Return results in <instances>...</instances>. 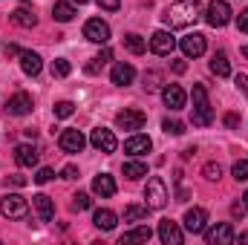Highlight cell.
<instances>
[{
  "label": "cell",
  "instance_id": "obj_1",
  "mask_svg": "<svg viewBox=\"0 0 248 245\" xmlns=\"http://www.w3.org/2000/svg\"><path fill=\"white\" fill-rule=\"evenodd\" d=\"M199 17H202V3L199 0H179L173 6H168L165 15H162V20H165L168 29H187Z\"/></svg>",
  "mask_w": 248,
  "mask_h": 245
},
{
  "label": "cell",
  "instance_id": "obj_2",
  "mask_svg": "<svg viewBox=\"0 0 248 245\" xmlns=\"http://www.w3.org/2000/svg\"><path fill=\"white\" fill-rule=\"evenodd\" d=\"M193 110H190V124L193 127H208L214 124V110H211V101H208V90L202 84H193Z\"/></svg>",
  "mask_w": 248,
  "mask_h": 245
},
{
  "label": "cell",
  "instance_id": "obj_3",
  "mask_svg": "<svg viewBox=\"0 0 248 245\" xmlns=\"http://www.w3.org/2000/svg\"><path fill=\"white\" fill-rule=\"evenodd\" d=\"M144 205L150 208V211H162L165 205H168V184L162 176H150L147 179V187H144Z\"/></svg>",
  "mask_w": 248,
  "mask_h": 245
},
{
  "label": "cell",
  "instance_id": "obj_4",
  "mask_svg": "<svg viewBox=\"0 0 248 245\" xmlns=\"http://www.w3.org/2000/svg\"><path fill=\"white\" fill-rule=\"evenodd\" d=\"M0 214H3L6 219H23V216L29 214V202H26L20 193H6V196L0 199Z\"/></svg>",
  "mask_w": 248,
  "mask_h": 245
},
{
  "label": "cell",
  "instance_id": "obj_5",
  "mask_svg": "<svg viewBox=\"0 0 248 245\" xmlns=\"http://www.w3.org/2000/svg\"><path fill=\"white\" fill-rule=\"evenodd\" d=\"M231 6L225 3V0H211L208 3V9H205V20L214 26V29H219V26H228L231 23Z\"/></svg>",
  "mask_w": 248,
  "mask_h": 245
},
{
  "label": "cell",
  "instance_id": "obj_6",
  "mask_svg": "<svg viewBox=\"0 0 248 245\" xmlns=\"http://www.w3.org/2000/svg\"><path fill=\"white\" fill-rule=\"evenodd\" d=\"M84 38L93 41V44H107L110 41V23L101 20V17H90L84 23Z\"/></svg>",
  "mask_w": 248,
  "mask_h": 245
},
{
  "label": "cell",
  "instance_id": "obj_7",
  "mask_svg": "<svg viewBox=\"0 0 248 245\" xmlns=\"http://www.w3.org/2000/svg\"><path fill=\"white\" fill-rule=\"evenodd\" d=\"M90 144H93L95 150H101V153H116V147H119L113 130H107V127H95V130L90 133Z\"/></svg>",
  "mask_w": 248,
  "mask_h": 245
},
{
  "label": "cell",
  "instance_id": "obj_8",
  "mask_svg": "<svg viewBox=\"0 0 248 245\" xmlns=\"http://www.w3.org/2000/svg\"><path fill=\"white\" fill-rule=\"evenodd\" d=\"M182 225H185L187 234H205V228H208V214H205V208H187Z\"/></svg>",
  "mask_w": 248,
  "mask_h": 245
},
{
  "label": "cell",
  "instance_id": "obj_9",
  "mask_svg": "<svg viewBox=\"0 0 248 245\" xmlns=\"http://www.w3.org/2000/svg\"><path fill=\"white\" fill-rule=\"evenodd\" d=\"M205 240H208V245H231L237 240V234H234L231 222H219V225H214L211 231L205 228Z\"/></svg>",
  "mask_w": 248,
  "mask_h": 245
},
{
  "label": "cell",
  "instance_id": "obj_10",
  "mask_svg": "<svg viewBox=\"0 0 248 245\" xmlns=\"http://www.w3.org/2000/svg\"><path fill=\"white\" fill-rule=\"evenodd\" d=\"M173 46H176V41H173V35L168 32V29H159V32H153L150 35V52L153 55H170L173 52Z\"/></svg>",
  "mask_w": 248,
  "mask_h": 245
},
{
  "label": "cell",
  "instance_id": "obj_11",
  "mask_svg": "<svg viewBox=\"0 0 248 245\" xmlns=\"http://www.w3.org/2000/svg\"><path fill=\"white\" fill-rule=\"evenodd\" d=\"M162 101H165V107H170V110L176 113V110H182V107H185L187 92L179 87V84H168V87L162 90Z\"/></svg>",
  "mask_w": 248,
  "mask_h": 245
},
{
  "label": "cell",
  "instance_id": "obj_12",
  "mask_svg": "<svg viewBox=\"0 0 248 245\" xmlns=\"http://www.w3.org/2000/svg\"><path fill=\"white\" fill-rule=\"evenodd\" d=\"M147 122V116L141 113V110H122L119 116H116V124L122 127V130H130V133H136V130H141Z\"/></svg>",
  "mask_w": 248,
  "mask_h": 245
},
{
  "label": "cell",
  "instance_id": "obj_13",
  "mask_svg": "<svg viewBox=\"0 0 248 245\" xmlns=\"http://www.w3.org/2000/svg\"><path fill=\"white\" fill-rule=\"evenodd\" d=\"M58 144H61L63 153H81L84 144H87V138H84L81 130H63L61 138H58Z\"/></svg>",
  "mask_w": 248,
  "mask_h": 245
},
{
  "label": "cell",
  "instance_id": "obj_14",
  "mask_svg": "<svg viewBox=\"0 0 248 245\" xmlns=\"http://www.w3.org/2000/svg\"><path fill=\"white\" fill-rule=\"evenodd\" d=\"M159 240L165 245H182L185 234H182V228H179L173 219H162V222H159Z\"/></svg>",
  "mask_w": 248,
  "mask_h": 245
},
{
  "label": "cell",
  "instance_id": "obj_15",
  "mask_svg": "<svg viewBox=\"0 0 248 245\" xmlns=\"http://www.w3.org/2000/svg\"><path fill=\"white\" fill-rule=\"evenodd\" d=\"M179 46H182V55H185V58H199V55L205 52V35L190 32V35H185V38L179 41Z\"/></svg>",
  "mask_w": 248,
  "mask_h": 245
},
{
  "label": "cell",
  "instance_id": "obj_16",
  "mask_svg": "<svg viewBox=\"0 0 248 245\" xmlns=\"http://www.w3.org/2000/svg\"><path fill=\"white\" fill-rule=\"evenodd\" d=\"M150 147H153V141H150V136H141V133H133L127 141H124V153H130V156H144V153H150Z\"/></svg>",
  "mask_w": 248,
  "mask_h": 245
},
{
  "label": "cell",
  "instance_id": "obj_17",
  "mask_svg": "<svg viewBox=\"0 0 248 245\" xmlns=\"http://www.w3.org/2000/svg\"><path fill=\"white\" fill-rule=\"evenodd\" d=\"M6 110H9L12 116H29V113H32V95L15 92V95L6 101Z\"/></svg>",
  "mask_w": 248,
  "mask_h": 245
},
{
  "label": "cell",
  "instance_id": "obj_18",
  "mask_svg": "<svg viewBox=\"0 0 248 245\" xmlns=\"http://www.w3.org/2000/svg\"><path fill=\"white\" fill-rule=\"evenodd\" d=\"M93 193L101 196V199H110V196L116 193V179H113L110 173H98V176L93 179Z\"/></svg>",
  "mask_w": 248,
  "mask_h": 245
},
{
  "label": "cell",
  "instance_id": "obj_19",
  "mask_svg": "<svg viewBox=\"0 0 248 245\" xmlns=\"http://www.w3.org/2000/svg\"><path fill=\"white\" fill-rule=\"evenodd\" d=\"M32 205H35V211H38L41 222H52V216H55V205H52V199H49L46 193L32 196Z\"/></svg>",
  "mask_w": 248,
  "mask_h": 245
},
{
  "label": "cell",
  "instance_id": "obj_20",
  "mask_svg": "<svg viewBox=\"0 0 248 245\" xmlns=\"http://www.w3.org/2000/svg\"><path fill=\"white\" fill-rule=\"evenodd\" d=\"M15 162H17L20 168H35V165H38V150H35L32 144H17V147H15Z\"/></svg>",
  "mask_w": 248,
  "mask_h": 245
},
{
  "label": "cell",
  "instance_id": "obj_21",
  "mask_svg": "<svg viewBox=\"0 0 248 245\" xmlns=\"http://www.w3.org/2000/svg\"><path fill=\"white\" fill-rule=\"evenodd\" d=\"M17 58H20V69H23L26 75H32V78H35V75H41L44 61H41V55H38V52H20Z\"/></svg>",
  "mask_w": 248,
  "mask_h": 245
},
{
  "label": "cell",
  "instance_id": "obj_22",
  "mask_svg": "<svg viewBox=\"0 0 248 245\" xmlns=\"http://www.w3.org/2000/svg\"><path fill=\"white\" fill-rule=\"evenodd\" d=\"M133 78H136V69H133L130 63H116L113 72H110V81H113L116 87H127V84H133Z\"/></svg>",
  "mask_w": 248,
  "mask_h": 245
},
{
  "label": "cell",
  "instance_id": "obj_23",
  "mask_svg": "<svg viewBox=\"0 0 248 245\" xmlns=\"http://www.w3.org/2000/svg\"><path fill=\"white\" fill-rule=\"evenodd\" d=\"M9 17H12V23H15V26H23V29H32V26L38 23L35 12H32L29 6H17V9H15V12H12Z\"/></svg>",
  "mask_w": 248,
  "mask_h": 245
},
{
  "label": "cell",
  "instance_id": "obj_24",
  "mask_svg": "<svg viewBox=\"0 0 248 245\" xmlns=\"http://www.w3.org/2000/svg\"><path fill=\"white\" fill-rule=\"evenodd\" d=\"M211 72L219 75V78L231 75V61H228V52H225V49H217V52L211 55Z\"/></svg>",
  "mask_w": 248,
  "mask_h": 245
},
{
  "label": "cell",
  "instance_id": "obj_25",
  "mask_svg": "<svg viewBox=\"0 0 248 245\" xmlns=\"http://www.w3.org/2000/svg\"><path fill=\"white\" fill-rule=\"evenodd\" d=\"M93 222H95V228H98V231H113V228H116V222H119V216H116L113 211L101 208V211H95V214H93Z\"/></svg>",
  "mask_w": 248,
  "mask_h": 245
},
{
  "label": "cell",
  "instance_id": "obj_26",
  "mask_svg": "<svg viewBox=\"0 0 248 245\" xmlns=\"http://www.w3.org/2000/svg\"><path fill=\"white\" fill-rule=\"evenodd\" d=\"M150 237H153V231L147 228V225H139V228H133V231H127L122 234V245H133V243H150Z\"/></svg>",
  "mask_w": 248,
  "mask_h": 245
},
{
  "label": "cell",
  "instance_id": "obj_27",
  "mask_svg": "<svg viewBox=\"0 0 248 245\" xmlns=\"http://www.w3.org/2000/svg\"><path fill=\"white\" fill-rule=\"evenodd\" d=\"M52 17H55L58 23H69V20L75 17V6H72L69 0H58V3L52 6Z\"/></svg>",
  "mask_w": 248,
  "mask_h": 245
},
{
  "label": "cell",
  "instance_id": "obj_28",
  "mask_svg": "<svg viewBox=\"0 0 248 245\" xmlns=\"http://www.w3.org/2000/svg\"><path fill=\"white\" fill-rule=\"evenodd\" d=\"M124 49L127 52H133V55H144L147 52V41L141 38V35H124Z\"/></svg>",
  "mask_w": 248,
  "mask_h": 245
},
{
  "label": "cell",
  "instance_id": "obj_29",
  "mask_svg": "<svg viewBox=\"0 0 248 245\" xmlns=\"http://www.w3.org/2000/svg\"><path fill=\"white\" fill-rule=\"evenodd\" d=\"M147 214H150L147 205H127L124 208V222H141V219H147Z\"/></svg>",
  "mask_w": 248,
  "mask_h": 245
},
{
  "label": "cell",
  "instance_id": "obj_30",
  "mask_svg": "<svg viewBox=\"0 0 248 245\" xmlns=\"http://www.w3.org/2000/svg\"><path fill=\"white\" fill-rule=\"evenodd\" d=\"M124 176L127 179H141V176H147V165L144 162H139V159H133V162H124Z\"/></svg>",
  "mask_w": 248,
  "mask_h": 245
},
{
  "label": "cell",
  "instance_id": "obj_31",
  "mask_svg": "<svg viewBox=\"0 0 248 245\" xmlns=\"http://www.w3.org/2000/svg\"><path fill=\"white\" fill-rule=\"evenodd\" d=\"M202 176H205L208 182H219V176H222V165H219V162H208V165L202 168Z\"/></svg>",
  "mask_w": 248,
  "mask_h": 245
},
{
  "label": "cell",
  "instance_id": "obj_32",
  "mask_svg": "<svg viewBox=\"0 0 248 245\" xmlns=\"http://www.w3.org/2000/svg\"><path fill=\"white\" fill-rule=\"evenodd\" d=\"M72 208H75V211H87V208H93V199H90V193L78 190V193L72 196Z\"/></svg>",
  "mask_w": 248,
  "mask_h": 245
},
{
  "label": "cell",
  "instance_id": "obj_33",
  "mask_svg": "<svg viewBox=\"0 0 248 245\" xmlns=\"http://www.w3.org/2000/svg\"><path fill=\"white\" fill-rule=\"evenodd\" d=\"M72 72V66L66 58H58V61H52V78H66Z\"/></svg>",
  "mask_w": 248,
  "mask_h": 245
},
{
  "label": "cell",
  "instance_id": "obj_34",
  "mask_svg": "<svg viewBox=\"0 0 248 245\" xmlns=\"http://www.w3.org/2000/svg\"><path fill=\"white\" fill-rule=\"evenodd\" d=\"M162 130H165L168 136H182V133H185V124L176 122V119H165V122H162Z\"/></svg>",
  "mask_w": 248,
  "mask_h": 245
},
{
  "label": "cell",
  "instance_id": "obj_35",
  "mask_svg": "<svg viewBox=\"0 0 248 245\" xmlns=\"http://www.w3.org/2000/svg\"><path fill=\"white\" fill-rule=\"evenodd\" d=\"M231 173H234V179H237V182H248V159H240V162H234Z\"/></svg>",
  "mask_w": 248,
  "mask_h": 245
},
{
  "label": "cell",
  "instance_id": "obj_36",
  "mask_svg": "<svg viewBox=\"0 0 248 245\" xmlns=\"http://www.w3.org/2000/svg\"><path fill=\"white\" fill-rule=\"evenodd\" d=\"M110 61V49H101L95 58H93V63H87V72L93 75V72H98V66H104V63Z\"/></svg>",
  "mask_w": 248,
  "mask_h": 245
},
{
  "label": "cell",
  "instance_id": "obj_37",
  "mask_svg": "<svg viewBox=\"0 0 248 245\" xmlns=\"http://www.w3.org/2000/svg\"><path fill=\"white\" fill-rule=\"evenodd\" d=\"M75 113V104L72 101H58L55 104V119H69Z\"/></svg>",
  "mask_w": 248,
  "mask_h": 245
},
{
  "label": "cell",
  "instance_id": "obj_38",
  "mask_svg": "<svg viewBox=\"0 0 248 245\" xmlns=\"http://www.w3.org/2000/svg\"><path fill=\"white\" fill-rule=\"evenodd\" d=\"M52 176H55V170H52V168H41V170L35 173V182L46 184V182H52Z\"/></svg>",
  "mask_w": 248,
  "mask_h": 245
},
{
  "label": "cell",
  "instance_id": "obj_39",
  "mask_svg": "<svg viewBox=\"0 0 248 245\" xmlns=\"http://www.w3.org/2000/svg\"><path fill=\"white\" fill-rule=\"evenodd\" d=\"M95 3H98L104 12H116V9L122 6V0H95Z\"/></svg>",
  "mask_w": 248,
  "mask_h": 245
},
{
  "label": "cell",
  "instance_id": "obj_40",
  "mask_svg": "<svg viewBox=\"0 0 248 245\" xmlns=\"http://www.w3.org/2000/svg\"><path fill=\"white\" fill-rule=\"evenodd\" d=\"M237 29L248 35V9H243V12H240V17H237Z\"/></svg>",
  "mask_w": 248,
  "mask_h": 245
},
{
  "label": "cell",
  "instance_id": "obj_41",
  "mask_svg": "<svg viewBox=\"0 0 248 245\" xmlns=\"http://www.w3.org/2000/svg\"><path fill=\"white\" fill-rule=\"evenodd\" d=\"M61 179H78V168L75 165H66L61 170Z\"/></svg>",
  "mask_w": 248,
  "mask_h": 245
},
{
  "label": "cell",
  "instance_id": "obj_42",
  "mask_svg": "<svg viewBox=\"0 0 248 245\" xmlns=\"http://www.w3.org/2000/svg\"><path fill=\"white\" fill-rule=\"evenodd\" d=\"M6 184H15V187H23V184H26V176H17V173H12V176H6Z\"/></svg>",
  "mask_w": 248,
  "mask_h": 245
},
{
  "label": "cell",
  "instance_id": "obj_43",
  "mask_svg": "<svg viewBox=\"0 0 248 245\" xmlns=\"http://www.w3.org/2000/svg\"><path fill=\"white\" fill-rule=\"evenodd\" d=\"M222 122H225V127H231V130H234V127H240V116H237V113H228Z\"/></svg>",
  "mask_w": 248,
  "mask_h": 245
},
{
  "label": "cell",
  "instance_id": "obj_44",
  "mask_svg": "<svg viewBox=\"0 0 248 245\" xmlns=\"http://www.w3.org/2000/svg\"><path fill=\"white\" fill-rule=\"evenodd\" d=\"M234 81H237V87H240V90L246 92V98H248V75H243V72H240V75H237Z\"/></svg>",
  "mask_w": 248,
  "mask_h": 245
},
{
  "label": "cell",
  "instance_id": "obj_45",
  "mask_svg": "<svg viewBox=\"0 0 248 245\" xmlns=\"http://www.w3.org/2000/svg\"><path fill=\"white\" fill-rule=\"evenodd\" d=\"M170 66H173V72H176V75H182V72L187 69V63H185V61H173Z\"/></svg>",
  "mask_w": 248,
  "mask_h": 245
},
{
  "label": "cell",
  "instance_id": "obj_46",
  "mask_svg": "<svg viewBox=\"0 0 248 245\" xmlns=\"http://www.w3.org/2000/svg\"><path fill=\"white\" fill-rule=\"evenodd\" d=\"M231 211H234V216H243V214H246V205H240V202H237Z\"/></svg>",
  "mask_w": 248,
  "mask_h": 245
},
{
  "label": "cell",
  "instance_id": "obj_47",
  "mask_svg": "<svg viewBox=\"0 0 248 245\" xmlns=\"http://www.w3.org/2000/svg\"><path fill=\"white\" fill-rule=\"evenodd\" d=\"M6 55H20V49H17L15 44H9V46H6Z\"/></svg>",
  "mask_w": 248,
  "mask_h": 245
},
{
  "label": "cell",
  "instance_id": "obj_48",
  "mask_svg": "<svg viewBox=\"0 0 248 245\" xmlns=\"http://www.w3.org/2000/svg\"><path fill=\"white\" fill-rule=\"evenodd\" d=\"M240 243H248V231L246 234H240Z\"/></svg>",
  "mask_w": 248,
  "mask_h": 245
},
{
  "label": "cell",
  "instance_id": "obj_49",
  "mask_svg": "<svg viewBox=\"0 0 248 245\" xmlns=\"http://www.w3.org/2000/svg\"><path fill=\"white\" fill-rule=\"evenodd\" d=\"M240 52H243V58H246V61H248V46H243V49H240Z\"/></svg>",
  "mask_w": 248,
  "mask_h": 245
},
{
  "label": "cell",
  "instance_id": "obj_50",
  "mask_svg": "<svg viewBox=\"0 0 248 245\" xmlns=\"http://www.w3.org/2000/svg\"><path fill=\"white\" fill-rule=\"evenodd\" d=\"M69 3H78V6H84V3H90V0H69Z\"/></svg>",
  "mask_w": 248,
  "mask_h": 245
},
{
  "label": "cell",
  "instance_id": "obj_51",
  "mask_svg": "<svg viewBox=\"0 0 248 245\" xmlns=\"http://www.w3.org/2000/svg\"><path fill=\"white\" fill-rule=\"evenodd\" d=\"M243 205H246V211H248V190H246V196H243Z\"/></svg>",
  "mask_w": 248,
  "mask_h": 245
}]
</instances>
